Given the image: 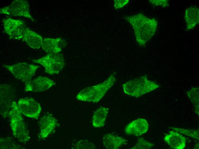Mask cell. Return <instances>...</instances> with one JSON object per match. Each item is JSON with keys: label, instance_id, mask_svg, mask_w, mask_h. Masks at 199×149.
<instances>
[{"label": "cell", "instance_id": "1", "mask_svg": "<svg viewBox=\"0 0 199 149\" xmlns=\"http://www.w3.org/2000/svg\"><path fill=\"white\" fill-rule=\"evenodd\" d=\"M125 19L133 27L137 42L140 45L145 46L157 30V20L154 18H149L141 13L126 17Z\"/></svg>", "mask_w": 199, "mask_h": 149}, {"label": "cell", "instance_id": "2", "mask_svg": "<svg viewBox=\"0 0 199 149\" xmlns=\"http://www.w3.org/2000/svg\"><path fill=\"white\" fill-rule=\"evenodd\" d=\"M116 81L115 75L112 74L102 83L87 87L82 90L77 95L76 98L81 101L97 103Z\"/></svg>", "mask_w": 199, "mask_h": 149}, {"label": "cell", "instance_id": "3", "mask_svg": "<svg viewBox=\"0 0 199 149\" xmlns=\"http://www.w3.org/2000/svg\"><path fill=\"white\" fill-rule=\"evenodd\" d=\"M10 125L13 136L21 143L28 142L30 137L17 103L14 101L12 103L9 116Z\"/></svg>", "mask_w": 199, "mask_h": 149}, {"label": "cell", "instance_id": "4", "mask_svg": "<svg viewBox=\"0 0 199 149\" xmlns=\"http://www.w3.org/2000/svg\"><path fill=\"white\" fill-rule=\"evenodd\" d=\"M160 87L154 82L149 80L146 75L130 80L122 85L126 94L135 97H140Z\"/></svg>", "mask_w": 199, "mask_h": 149}, {"label": "cell", "instance_id": "5", "mask_svg": "<svg viewBox=\"0 0 199 149\" xmlns=\"http://www.w3.org/2000/svg\"><path fill=\"white\" fill-rule=\"evenodd\" d=\"M32 61L43 66L45 71L50 74H58L64 68L65 60L63 55L59 53H48L46 55Z\"/></svg>", "mask_w": 199, "mask_h": 149}, {"label": "cell", "instance_id": "6", "mask_svg": "<svg viewBox=\"0 0 199 149\" xmlns=\"http://www.w3.org/2000/svg\"><path fill=\"white\" fill-rule=\"evenodd\" d=\"M15 77L26 84L32 80L34 74L39 66L27 63H19L12 65H4Z\"/></svg>", "mask_w": 199, "mask_h": 149}, {"label": "cell", "instance_id": "7", "mask_svg": "<svg viewBox=\"0 0 199 149\" xmlns=\"http://www.w3.org/2000/svg\"><path fill=\"white\" fill-rule=\"evenodd\" d=\"M15 88L11 85L3 84L0 86V114L4 118L9 116L12 103L16 97Z\"/></svg>", "mask_w": 199, "mask_h": 149}, {"label": "cell", "instance_id": "8", "mask_svg": "<svg viewBox=\"0 0 199 149\" xmlns=\"http://www.w3.org/2000/svg\"><path fill=\"white\" fill-rule=\"evenodd\" d=\"M1 13L13 16L27 17L32 21L34 19L30 13L29 4L25 0H15L8 6L0 9Z\"/></svg>", "mask_w": 199, "mask_h": 149}, {"label": "cell", "instance_id": "9", "mask_svg": "<svg viewBox=\"0 0 199 149\" xmlns=\"http://www.w3.org/2000/svg\"><path fill=\"white\" fill-rule=\"evenodd\" d=\"M3 22L4 31L10 39H22L27 28L24 21L9 18L4 19Z\"/></svg>", "mask_w": 199, "mask_h": 149}, {"label": "cell", "instance_id": "10", "mask_svg": "<svg viewBox=\"0 0 199 149\" xmlns=\"http://www.w3.org/2000/svg\"><path fill=\"white\" fill-rule=\"evenodd\" d=\"M17 104L21 113L29 118H38L41 111L39 104L32 98L21 99Z\"/></svg>", "mask_w": 199, "mask_h": 149}, {"label": "cell", "instance_id": "11", "mask_svg": "<svg viewBox=\"0 0 199 149\" xmlns=\"http://www.w3.org/2000/svg\"><path fill=\"white\" fill-rule=\"evenodd\" d=\"M55 84L52 80L40 76L25 84V90L26 92H41L47 90Z\"/></svg>", "mask_w": 199, "mask_h": 149}, {"label": "cell", "instance_id": "12", "mask_svg": "<svg viewBox=\"0 0 199 149\" xmlns=\"http://www.w3.org/2000/svg\"><path fill=\"white\" fill-rule=\"evenodd\" d=\"M59 125L56 119L51 114H47L43 116L39 121L40 138H47Z\"/></svg>", "mask_w": 199, "mask_h": 149}, {"label": "cell", "instance_id": "13", "mask_svg": "<svg viewBox=\"0 0 199 149\" xmlns=\"http://www.w3.org/2000/svg\"><path fill=\"white\" fill-rule=\"evenodd\" d=\"M147 121L143 118H138L128 123L124 132L128 135L140 136L147 132L149 127Z\"/></svg>", "mask_w": 199, "mask_h": 149}, {"label": "cell", "instance_id": "14", "mask_svg": "<svg viewBox=\"0 0 199 149\" xmlns=\"http://www.w3.org/2000/svg\"><path fill=\"white\" fill-rule=\"evenodd\" d=\"M66 44L65 41L61 38L43 39L41 48L48 53H58Z\"/></svg>", "mask_w": 199, "mask_h": 149}, {"label": "cell", "instance_id": "15", "mask_svg": "<svg viewBox=\"0 0 199 149\" xmlns=\"http://www.w3.org/2000/svg\"><path fill=\"white\" fill-rule=\"evenodd\" d=\"M166 142L172 148L183 149L186 147L185 137L179 133L174 131L169 132L164 137Z\"/></svg>", "mask_w": 199, "mask_h": 149}, {"label": "cell", "instance_id": "16", "mask_svg": "<svg viewBox=\"0 0 199 149\" xmlns=\"http://www.w3.org/2000/svg\"><path fill=\"white\" fill-rule=\"evenodd\" d=\"M102 140L104 146L108 149H118L128 142L127 140L122 137L110 133L104 134Z\"/></svg>", "mask_w": 199, "mask_h": 149}, {"label": "cell", "instance_id": "17", "mask_svg": "<svg viewBox=\"0 0 199 149\" xmlns=\"http://www.w3.org/2000/svg\"><path fill=\"white\" fill-rule=\"evenodd\" d=\"M22 40L30 47L39 49L41 47L43 39L39 34L27 27Z\"/></svg>", "mask_w": 199, "mask_h": 149}, {"label": "cell", "instance_id": "18", "mask_svg": "<svg viewBox=\"0 0 199 149\" xmlns=\"http://www.w3.org/2000/svg\"><path fill=\"white\" fill-rule=\"evenodd\" d=\"M184 18L187 30H192L199 23V8L196 7L187 8L185 11Z\"/></svg>", "mask_w": 199, "mask_h": 149}, {"label": "cell", "instance_id": "19", "mask_svg": "<svg viewBox=\"0 0 199 149\" xmlns=\"http://www.w3.org/2000/svg\"><path fill=\"white\" fill-rule=\"evenodd\" d=\"M109 111L108 109L101 107L93 113L92 118V125L94 128H102L104 125Z\"/></svg>", "mask_w": 199, "mask_h": 149}, {"label": "cell", "instance_id": "20", "mask_svg": "<svg viewBox=\"0 0 199 149\" xmlns=\"http://www.w3.org/2000/svg\"><path fill=\"white\" fill-rule=\"evenodd\" d=\"M190 101L194 104V112L199 115V88L192 87L186 92Z\"/></svg>", "mask_w": 199, "mask_h": 149}, {"label": "cell", "instance_id": "21", "mask_svg": "<svg viewBox=\"0 0 199 149\" xmlns=\"http://www.w3.org/2000/svg\"><path fill=\"white\" fill-rule=\"evenodd\" d=\"M1 149H17L25 148L17 144L10 137L2 138L0 139Z\"/></svg>", "mask_w": 199, "mask_h": 149}, {"label": "cell", "instance_id": "22", "mask_svg": "<svg viewBox=\"0 0 199 149\" xmlns=\"http://www.w3.org/2000/svg\"><path fill=\"white\" fill-rule=\"evenodd\" d=\"M169 128L199 141V131L198 129H188L173 127H169Z\"/></svg>", "mask_w": 199, "mask_h": 149}, {"label": "cell", "instance_id": "23", "mask_svg": "<svg viewBox=\"0 0 199 149\" xmlns=\"http://www.w3.org/2000/svg\"><path fill=\"white\" fill-rule=\"evenodd\" d=\"M73 149H95V145L87 140H80L77 141L73 145Z\"/></svg>", "mask_w": 199, "mask_h": 149}, {"label": "cell", "instance_id": "24", "mask_svg": "<svg viewBox=\"0 0 199 149\" xmlns=\"http://www.w3.org/2000/svg\"><path fill=\"white\" fill-rule=\"evenodd\" d=\"M154 144L148 141L143 138L140 137L138 139V141L135 145L131 149H148L151 148Z\"/></svg>", "mask_w": 199, "mask_h": 149}, {"label": "cell", "instance_id": "25", "mask_svg": "<svg viewBox=\"0 0 199 149\" xmlns=\"http://www.w3.org/2000/svg\"><path fill=\"white\" fill-rule=\"evenodd\" d=\"M149 1L152 5L155 6L164 7L169 6L168 1L166 0H149Z\"/></svg>", "mask_w": 199, "mask_h": 149}, {"label": "cell", "instance_id": "26", "mask_svg": "<svg viewBox=\"0 0 199 149\" xmlns=\"http://www.w3.org/2000/svg\"><path fill=\"white\" fill-rule=\"evenodd\" d=\"M114 1V7L116 9L123 7L127 4L129 2L128 0H116Z\"/></svg>", "mask_w": 199, "mask_h": 149}, {"label": "cell", "instance_id": "27", "mask_svg": "<svg viewBox=\"0 0 199 149\" xmlns=\"http://www.w3.org/2000/svg\"><path fill=\"white\" fill-rule=\"evenodd\" d=\"M194 149H199V142L197 143L194 146Z\"/></svg>", "mask_w": 199, "mask_h": 149}]
</instances>
